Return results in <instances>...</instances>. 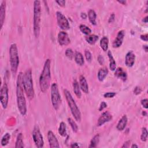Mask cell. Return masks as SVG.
<instances>
[{
  "label": "cell",
  "mask_w": 148,
  "mask_h": 148,
  "mask_svg": "<svg viewBox=\"0 0 148 148\" xmlns=\"http://www.w3.org/2000/svg\"><path fill=\"white\" fill-rule=\"evenodd\" d=\"M23 74L21 72L19 73L16 82V100L18 109L22 116L25 115L27 113L26 100L24 96V90L23 84Z\"/></svg>",
  "instance_id": "obj_1"
},
{
  "label": "cell",
  "mask_w": 148,
  "mask_h": 148,
  "mask_svg": "<svg viewBox=\"0 0 148 148\" xmlns=\"http://www.w3.org/2000/svg\"><path fill=\"white\" fill-rule=\"evenodd\" d=\"M50 59H47L45 62L44 68L40 78V89L44 93H45L48 91L50 85Z\"/></svg>",
  "instance_id": "obj_2"
},
{
  "label": "cell",
  "mask_w": 148,
  "mask_h": 148,
  "mask_svg": "<svg viewBox=\"0 0 148 148\" xmlns=\"http://www.w3.org/2000/svg\"><path fill=\"white\" fill-rule=\"evenodd\" d=\"M23 84L24 92L27 97L29 100H33L35 96V92L34 89L31 70H27L23 74Z\"/></svg>",
  "instance_id": "obj_3"
},
{
  "label": "cell",
  "mask_w": 148,
  "mask_h": 148,
  "mask_svg": "<svg viewBox=\"0 0 148 148\" xmlns=\"http://www.w3.org/2000/svg\"><path fill=\"white\" fill-rule=\"evenodd\" d=\"M41 17V5L40 1L34 2V24L33 29L35 38H38L40 34V23Z\"/></svg>",
  "instance_id": "obj_4"
},
{
  "label": "cell",
  "mask_w": 148,
  "mask_h": 148,
  "mask_svg": "<svg viewBox=\"0 0 148 148\" xmlns=\"http://www.w3.org/2000/svg\"><path fill=\"white\" fill-rule=\"evenodd\" d=\"M64 95L66 98V100L67 101V103L68 104V106L70 108L71 113L72 116H74V119L77 122H80L81 121V113L74 99L73 98L71 93L67 89H65L64 90Z\"/></svg>",
  "instance_id": "obj_5"
},
{
  "label": "cell",
  "mask_w": 148,
  "mask_h": 148,
  "mask_svg": "<svg viewBox=\"0 0 148 148\" xmlns=\"http://www.w3.org/2000/svg\"><path fill=\"white\" fill-rule=\"evenodd\" d=\"M9 60L11 71L15 75L17 71L19 65V57L18 49L16 44H12L9 48Z\"/></svg>",
  "instance_id": "obj_6"
},
{
  "label": "cell",
  "mask_w": 148,
  "mask_h": 148,
  "mask_svg": "<svg viewBox=\"0 0 148 148\" xmlns=\"http://www.w3.org/2000/svg\"><path fill=\"white\" fill-rule=\"evenodd\" d=\"M51 100L54 109L58 110L62 104V98L56 83H53L51 86Z\"/></svg>",
  "instance_id": "obj_7"
},
{
  "label": "cell",
  "mask_w": 148,
  "mask_h": 148,
  "mask_svg": "<svg viewBox=\"0 0 148 148\" xmlns=\"http://www.w3.org/2000/svg\"><path fill=\"white\" fill-rule=\"evenodd\" d=\"M0 101H1L3 108L6 109L9 102L8 87L6 83H4L1 87V91H0Z\"/></svg>",
  "instance_id": "obj_8"
},
{
  "label": "cell",
  "mask_w": 148,
  "mask_h": 148,
  "mask_svg": "<svg viewBox=\"0 0 148 148\" xmlns=\"http://www.w3.org/2000/svg\"><path fill=\"white\" fill-rule=\"evenodd\" d=\"M57 24L63 30H68L70 28V23L66 17L60 12H56Z\"/></svg>",
  "instance_id": "obj_9"
},
{
  "label": "cell",
  "mask_w": 148,
  "mask_h": 148,
  "mask_svg": "<svg viewBox=\"0 0 148 148\" xmlns=\"http://www.w3.org/2000/svg\"><path fill=\"white\" fill-rule=\"evenodd\" d=\"M33 138L34 142L37 147L41 148L44 147V141L43 139V137L38 126H35L34 128L33 131Z\"/></svg>",
  "instance_id": "obj_10"
},
{
  "label": "cell",
  "mask_w": 148,
  "mask_h": 148,
  "mask_svg": "<svg viewBox=\"0 0 148 148\" xmlns=\"http://www.w3.org/2000/svg\"><path fill=\"white\" fill-rule=\"evenodd\" d=\"M68 34L65 31H61L58 34V42L60 46H67L70 44Z\"/></svg>",
  "instance_id": "obj_11"
},
{
  "label": "cell",
  "mask_w": 148,
  "mask_h": 148,
  "mask_svg": "<svg viewBox=\"0 0 148 148\" xmlns=\"http://www.w3.org/2000/svg\"><path fill=\"white\" fill-rule=\"evenodd\" d=\"M125 36V31L124 30H121L117 33V35L113 42L112 46L114 48H118L122 46L123 40Z\"/></svg>",
  "instance_id": "obj_12"
},
{
  "label": "cell",
  "mask_w": 148,
  "mask_h": 148,
  "mask_svg": "<svg viewBox=\"0 0 148 148\" xmlns=\"http://www.w3.org/2000/svg\"><path fill=\"white\" fill-rule=\"evenodd\" d=\"M112 119V115L108 111L103 112L97 122V126L100 127L104 125L105 123L110 122Z\"/></svg>",
  "instance_id": "obj_13"
},
{
  "label": "cell",
  "mask_w": 148,
  "mask_h": 148,
  "mask_svg": "<svg viewBox=\"0 0 148 148\" xmlns=\"http://www.w3.org/2000/svg\"><path fill=\"white\" fill-rule=\"evenodd\" d=\"M48 139L49 143V146L50 147H60L58 141L52 131H49L48 133Z\"/></svg>",
  "instance_id": "obj_14"
},
{
  "label": "cell",
  "mask_w": 148,
  "mask_h": 148,
  "mask_svg": "<svg viewBox=\"0 0 148 148\" xmlns=\"http://www.w3.org/2000/svg\"><path fill=\"white\" fill-rule=\"evenodd\" d=\"M135 61V54L133 51L129 52L125 58V64L128 67H132Z\"/></svg>",
  "instance_id": "obj_15"
},
{
  "label": "cell",
  "mask_w": 148,
  "mask_h": 148,
  "mask_svg": "<svg viewBox=\"0 0 148 148\" xmlns=\"http://www.w3.org/2000/svg\"><path fill=\"white\" fill-rule=\"evenodd\" d=\"M115 76L123 82H126L127 79V72L123 70V68L121 67H119L115 70Z\"/></svg>",
  "instance_id": "obj_16"
},
{
  "label": "cell",
  "mask_w": 148,
  "mask_h": 148,
  "mask_svg": "<svg viewBox=\"0 0 148 148\" xmlns=\"http://www.w3.org/2000/svg\"><path fill=\"white\" fill-rule=\"evenodd\" d=\"M6 13V1H3L1 3V7H0V24H1V29L4 23Z\"/></svg>",
  "instance_id": "obj_17"
},
{
  "label": "cell",
  "mask_w": 148,
  "mask_h": 148,
  "mask_svg": "<svg viewBox=\"0 0 148 148\" xmlns=\"http://www.w3.org/2000/svg\"><path fill=\"white\" fill-rule=\"evenodd\" d=\"M79 86L80 89L85 94L88 93V85L87 82L83 75H80L79 77Z\"/></svg>",
  "instance_id": "obj_18"
},
{
  "label": "cell",
  "mask_w": 148,
  "mask_h": 148,
  "mask_svg": "<svg viewBox=\"0 0 148 148\" xmlns=\"http://www.w3.org/2000/svg\"><path fill=\"white\" fill-rule=\"evenodd\" d=\"M127 122H128V119H127V116L126 115H123L117 125V126H116L117 130L118 131L124 130L126 127Z\"/></svg>",
  "instance_id": "obj_19"
},
{
  "label": "cell",
  "mask_w": 148,
  "mask_h": 148,
  "mask_svg": "<svg viewBox=\"0 0 148 148\" xmlns=\"http://www.w3.org/2000/svg\"><path fill=\"white\" fill-rule=\"evenodd\" d=\"M74 58H75V61L78 65L80 66H82L84 64V58H83V54L81 53L78 52H76L74 55Z\"/></svg>",
  "instance_id": "obj_20"
},
{
  "label": "cell",
  "mask_w": 148,
  "mask_h": 148,
  "mask_svg": "<svg viewBox=\"0 0 148 148\" xmlns=\"http://www.w3.org/2000/svg\"><path fill=\"white\" fill-rule=\"evenodd\" d=\"M108 74V70L107 68H101L98 72V79L100 82H102Z\"/></svg>",
  "instance_id": "obj_21"
},
{
  "label": "cell",
  "mask_w": 148,
  "mask_h": 148,
  "mask_svg": "<svg viewBox=\"0 0 148 148\" xmlns=\"http://www.w3.org/2000/svg\"><path fill=\"white\" fill-rule=\"evenodd\" d=\"M88 17L89 19L90 22L93 24L96 25V19H97V14L96 12L93 9H90L88 12Z\"/></svg>",
  "instance_id": "obj_22"
},
{
  "label": "cell",
  "mask_w": 148,
  "mask_h": 148,
  "mask_svg": "<svg viewBox=\"0 0 148 148\" xmlns=\"http://www.w3.org/2000/svg\"><path fill=\"white\" fill-rule=\"evenodd\" d=\"M73 87H74V92L76 95V96L80 98L82 96V93L80 92V87L79 84L78 83V81L75 79L73 82Z\"/></svg>",
  "instance_id": "obj_23"
},
{
  "label": "cell",
  "mask_w": 148,
  "mask_h": 148,
  "mask_svg": "<svg viewBox=\"0 0 148 148\" xmlns=\"http://www.w3.org/2000/svg\"><path fill=\"white\" fill-rule=\"evenodd\" d=\"M108 57L109 59V62H110V64H109L110 69L113 71H115L116 68V62L112 56V53L110 51H108Z\"/></svg>",
  "instance_id": "obj_24"
},
{
  "label": "cell",
  "mask_w": 148,
  "mask_h": 148,
  "mask_svg": "<svg viewBox=\"0 0 148 148\" xmlns=\"http://www.w3.org/2000/svg\"><path fill=\"white\" fill-rule=\"evenodd\" d=\"M24 143H23V135L21 133H19L17 135L16 141L15 143L16 148H23L24 147Z\"/></svg>",
  "instance_id": "obj_25"
},
{
  "label": "cell",
  "mask_w": 148,
  "mask_h": 148,
  "mask_svg": "<svg viewBox=\"0 0 148 148\" xmlns=\"http://www.w3.org/2000/svg\"><path fill=\"white\" fill-rule=\"evenodd\" d=\"M58 131L59 134L62 137H66L67 135V126L64 122H62L60 123Z\"/></svg>",
  "instance_id": "obj_26"
},
{
  "label": "cell",
  "mask_w": 148,
  "mask_h": 148,
  "mask_svg": "<svg viewBox=\"0 0 148 148\" xmlns=\"http://www.w3.org/2000/svg\"><path fill=\"white\" fill-rule=\"evenodd\" d=\"M98 36L93 34L90 35H88L86 37V41L90 45H94L97 41L98 40Z\"/></svg>",
  "instance_id": "obj_27"
},
{
  "label": "cell",
  "mask_w": 148,
  "mask_h": 148,
  "mask_svg": "<svg viewBox=\"0 0 148 148\" xmlns=\"http://www.w3.org/2000/svg\"><path fill=\"white\" fill-rule=\"evenodd\" d=\"M108 45H109V40L106 37H104L100 41V46L101 49L106 52L108 49Z\"/></svg>",
  "instance_id": "obj_28"
},
{
  "label": "cell",
  "mask_w": 148,
  "mask_h": 148,
  "mask_svg": "<svg viewBox=\"0 0 148 148\" xmlns=\"http://www.w3.org/2000/svg\"><path fill=\"white\" fill-rule=\"evenodd\" d=\"M79 29H80V31L83 34H84L85 35H89L90 34V33H92L91 29L88 27H87V26H86V25H84V24L80 25Z\"/></svg>",
  "instance_id": "obj_29"
},
{
  "label": "cell",
  "mask_w": 148,
  "mask_h": 148,
  "mask_svg": "<svg viewBox=\"0 0 148 148\" xmlns=\"http://www.w3.org/2000/svg\"><path fill=\"white\" fill-rule=\"evenodd\" d=\"M100 142V134H96L91 140L89 147H96Z\"/></svg>",
  "instance_id": "obj_30"
},
{
  "label": "cell",
  "mask_w": 148,
  "mask_h": 148,
  "mask_svg": "<svg viewBox=\"0 0 148 148\" xmlns=\"http://www.w3.org/2000/svg\"><path fill=\"white\" fill-rule=\"evenodd\" d=\"M10 139H11V135H10V134L9 133H6L3 137L2 139H1V143L2 146H7L9 143Z\"/></svg>",
  "instance_id": "obj_31"
},
{
  "label": "cell",
  "mask_w": 148,
  "mask_h": 148,
  "mask_svg": "<svg viewBox=\"0 0 148 148\" xmlns=\"http://www.w3.org/2000/svg\"><path fill=\"white\" fill-rule=\"evenodd\" d=\"M68 122L70 125L71 126V127L72 129V131L74 133H77L78 131V125H76V123H75V122L72 119V118H70V117L68 119Z\"/></svg>",
  "instance_id": "obj_32"
},
{
  "label": "cell",
  "mask_w": 148,
  "mask_h": 148,
  "mask_svg": "<svg viewBox=\"0 0 148 148\" xmlns=\"http://www.w3.org/2000/svg\"><path fill=\"white\" fill-rule=\"evenodd\" d=\"M147 135H148V133L147 130L145 127H143L142 129V134L141 135V139L143 142H145L147 141Z\"/></svg>",
  "instance_id": "obj_33"
},
{
  "label": "cell",
  "mask_w": 148,
  "mask_h": 148,
  "mask_svg": "<svg viewBox=\"0 0 148 148\" xmlns=\"http://www.w3.org/2000/svg\"><path fill=\"white\" fill-rule=\"evenodd\" d=\"M66 56L70 60H72L74 57V53L73 50L71 48H68L66 51Z\"/></svg>",
  "instance_id": "obj_34"
},
{
  "label": "cell",
  "mask_w": 148,
  "mask_h": 148,
  "mask_svg": "<svg viewBox=\"0 0 148 148\" xmlns=\"http://www.w3.org/2000/svg\"><path fill=\"white\" fill-rule=\"evenodd\" d=\"M84 55L87 61L88 62H91L92 60V53L90 52V51L85 50Z\"/></svg>",
  "instance_id": "obj_35"
},
{
  "label": "cell",
  "mask_w": 148,
  "mask_h": 148,
  "mask_svg": "<svg viewBox=\"0 0 148 148\" xmlns=\"http://www.w3.org/2000/svg\"><path fill=\"white\" fill-rule=\"evenodd\" d=\"M116 93L115 92H108L104 94V97L106 98H111L116 96Z\"/></svg>",
  "instance_id": "obj_36"
},
{
  "label": "cell",
  "mask_w": 148,
  "mask_h": 148,
  "mask_svg": "<svg viewBox=\"0 0 148 148\" xmlns=\"http://www.w3.org/2000/svg\"><path fill=\"white\" fill-rule=\"evenodd\" d=\"M142 92V88L139 86H136L134 90V93L135 95H139Z\"/></svg>",
  "instance_id": "obj_37"
},
{
  "label": "cell",
  "mask_w": 148,
  "mask_h": 148,
  "mask_svg": "<svg viewBox=\"0 0 148 148\" xmlns=\"http://www.w3.org/2000/svg\"><path fill=\"white\" fill-rule=\"evenodd\" d=\"M106 107H107V104H106L105 102L102 101V102L101 103V104H100V106H99L98 110H99V111H102V110H103L105 108H106Z\"/></svg>",
  "instance_id": "obj_38"
},
{
  "label": "cell",
  "mask_w": 148,
  "mask_h": 148,
  "mask_svg": "<svg viewBox=\"0 0 148 148\" xmlns=\"http://www.w3.org/2000/svg\"><path fill=\"white\" fill-rule=\"evenodd\" d=\"M147 103H148V100H147V99H146V98L141 100V104H142V105L143 106V107L145 108V109H147V108H148V107H147V106H148Z\"/></svg>",
  "instance_id": "obj_39"
},
{
  "label": "cell",
  "mask_w": 148,
  "mask_h": 148,
  "mask_svg": "<svg viewBox=\"0 0 148 148\" xmlns=\"http://www.w3.org/2000/svg\"><path fill=\"white\" fill-rule=\"evenodd\" d=\"M97 60H98V63H99V64L100 65L102 66V65L104 64V58L103 56H102L101 55H99L98 57Z\"/></svg>",
  "instance_id": "obj_40"
},
{
  "label": "cell",
  "mask_w": 148,
  "mask_h": 148,
  "mask_svg": "<svg viewBox=\"0 0 148 148\" xmlns=\"http://www.w3.org/2000/svg\"><path fill=\"white\" fill-rule=\"evenodd\" d=\"M56 3L58 4L59 6L62 7H64L66 5V1L64 0H59V1H56Z\"/></svg>",
  "instance_id": "obj_41"
},
{
  "label": "cell",
  "mask_w": 148,
  "mask_h": 148,
  "mask_svg": "<svg viewBox=\"0 0 148 148\" xmlns=\"http://www.w3.org/2000/svg\"><path fill=\"white\" fill-rule=\"evenodd\" d=\"M115 15L113 13L110 15L109 18V20H108V22L109 23H113L114 21H115Z\"/></svg>",
  "instance_id": "obj_42"
},
{
  "label": "cell",
  "mask_w": 148,
  "mask_h": 148,
  "mask_svg": "<svg viewBox=\"0 0 148 148\" xmlns=\"http://www.w3.org/2000/svg\"><path fill=\"white\" fill-rule=\"evenodd\" d=\"M131 143V141H127L126 142H125V143L123 144V145L122 146V148H127V147H129Z\"/></svg>",
  "instance_id": "obj_43"
},
{
  "label": "cell",
  "mask_w": 148,
  "mask_h": 148,
  "mask_svg": "<svg viewBox=\"0 0 148 148\" xmlns=\"http://www.w3.org/2000/svg\"><path fill=\"white\" fill-rule=\"evenodd\" d=\"M147 38H148V35L147 34H143V35H141V39L145 42L147 41Z\"/></svg>",
  "instance_id": "obj_44"
},
{
  "label": "cell",
  "mask_w": 148,
  "mask_h": 148,
  "mask_svg": "<svg viewBox=\"0 0 148 148\" xmlns=\"http://www.w3.org/2000/svg\"><path fill=\"white\" fill-rule=\"evenodd\" d=\"M79 145L78 144V143L75 142V143H72V145H71V147H72V148H75V147H79Z\"/></svg>",
  "instance_id": "obj_45"
},
{
  "label": "cell",
  "mask_w": 148,
  "mask_h": 148,
  "mask_svg": "<svg viewBox=\"0 0 148 148\" xmlns=\"http://www.w3.org/2000/svg\"><path fill=\"white\" fill-rule=\"evenodd\" d=\"M117 2L119 3H120V4H122V5H126V4H127L126 1H125V0H121V1H119V0H118Z\"/></svg>",
  "instance_id": "obj_46"
},
{
  "label": "cell",
  "mask_w": 148,
  "mask_h": 148,
  "mask_svg": "<svg viewBox=\"0 0 148 148\" xmlns=\"http://www.w3.org/2000/svg\"><path fill=\"white\" fill-rule=\"evenodd\" d=\"M80 17L83 19H86L87 17V15L85 13H82L81 15H80Z\"/></svg>",
  "instance_id": "obj_47"
},
{
  "label": "cell",
  "mask_w": 148,
  "mask_h": 148,
  "mask_svg": "<svg viewBox=\"0 0 148 148\" xmlns=\"http://www.w3.org/2000/svg\"><path fill=\"white\" fill-rule=\"evenodd\" d=\"M148 17L147 16H146L145 17H144L143 18V19L142 20V21L145 23H147V20H148Z\"/></svg>",
  "instance_id": "obj_48"
},
{
  "label": "cell",
  "mask_w": 148,
  "mask_h": 148,
  "mask_svg": "<svg viewBox=\"0 0 148 148\" xmlns=\"http://www.w3.org/2000/svg\"><path fill=\"white\" fill-rule=\"evenodd\" d=\"M143 49L145 50L146 52H147V45H143Z\"/></svg>",
  "instance_id": "obj_49"
},
{
  "label": "cell",
  "mask_w": 148,
  "mask_h": 148,
  "mask_svg": "<svg viewBox=\"0 0 148 148\" xmlns=\"http://www.w3.org/2000/svg\"><path fill=\"white\" fill-rule=\"evenodd\" d=\"M131 147H132V148H134V147H138V145H135V144H133L132 145H131Z\"/></svg>",
  "instance_id": "obj_50"
}]
</instances>
